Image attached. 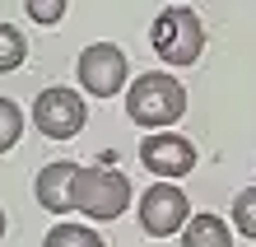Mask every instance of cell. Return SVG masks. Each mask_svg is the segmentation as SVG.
Returning a JSON list of instances; mask_svg holds the SVG:
<instances>
[{"label": "cell", "mask_w": 256, "mask_h": 247, "mask_svg": "<svg viewBox=\"0 0 256 247\" xmlns=\"http://www.w3.org/2000/svg\"><path fill=\"white\" fill-rule=\"evenodd\" d=\"M126 117L144 131H168L186 117V89L177 75H135L126 89Z\"/></svg>", "instance_id": "obj_1"}, {"label": "cell", "mask_w": 256, "mask_h": 247, "mask_svg": "<svg viewBox=\"0 0 256 247\" xmlns=\"http://www.w3.org/2000/svg\"><path fill=\"white\" fill-rule=\"evenodd\" d=\"M149 47L158 52L163 66H196L205 52V24L186 5H168L149 28Z\"/></svg>", "instance_id": "obj_2"}, {"label": "cell", "mask_w": 256, "mask_h": 247, "mask_svg": "<svg viewBox=\"0 0 256 247\" xmlns=\"http://www.w3.org/2000/svg\"><path fill=\"white\" fill-rule=\"evenodd\" d=\"M130 205V177L116 168H80L74 177V210L94 224H112L122 219Z\"/></svg>", "instance_id": "obj_3"}, {"label": "cell", "mask_w": 256, "mask_h": 247, "mask_svg": "<svg viewBox=\"0 0 256 247\" xmlns=\"http://www.w3.org/2000/svg\"><path fill=\"white\" fill-rule=\"evenodd\" d=\"M88 121V103L80 89H66V84H52L33 98V126L47 135V140H74Z\"/></svg>", "instance_id": "obj_4"}, {"label": "cell", "mask_w": 256, "mask_h": 247, "mask_svg": "<svg viewBox=\"0 0 256 247\" xmlns=\"http://www.w3.org/2000/svg\"><path fill=\"white\" fill-rule=\"evenodd\" d=\"M74 75H80V89L88 98H116L126 89V52L116 47V42H94V47H84L80 61H74Z\"/></svg>", "instance_id": "obj_5"}, {"label": "cell", "mask_w": 256, "mask_h": 247, "mask_svg": "<svg viewBox=\"0 0 256 247\" xmlns=\"http://www.w3.org/2000/svg\"><path fill=\"white\" fill-rule=\"evenodd\" d=\"M191 219V200L182 187H172L168 177H158V187H149L140 196V228L149 238H172L182 233V224Z\"/></svg>", "instance_id": "obj_6"}, {"label": "cell", "mask_w": 256, "mask_h": 247, "mask_svg": "<svg viewBox=\"0 0 256 247\" xmlns=\"http://www.w3.org/2000/svg\"><path fill=\"white\" fill-rule=\"evenodd\" d=\"M140 163L154 177L177 182V177H186L196 168V145L186 140V135H177V131H149L140 140Z\"/></svg>", "instance_id": "obj_7"}, {"label": "cell", "mask_w": 256, "mask_h": 247, "mask_svg": "<svg viewBox=\"0 0 256 247\" xmlns=\"http://www.w3.org/2000/svg\"><path fill=\"white\" fill-rule=\"evenodd\" d=\"M74 177H80V163H70V159H56L47 163L38 173V205L47 210V214H70L74 210Z\"/></svg>", "instance_id": "obj_8"}, {"label": "cell", "mask_w": 256, "mask_h": 247, "mask_svg": "<svg viewBox=\"0 0 256 247\" xmlns=\"http://www.w3.org/2000/svg\"><path fill=\"white\" fill-rule=\"evenodd\" d=\"M182 247H233V224L200 210L182 224Z\"/></svg>", "instance_id": "obj_9"}, {"label": "cell", "mask_w": 256, "mask_h": 247, "mask_svg": "<svg viewBox=\"0 0 256 247\" xmlns=\"http://www.w3.org/2000/svg\"><path fill=\"white\" fill-rule=\"evenodd\" d=\"M24 61H28V38H24V28L0 24V75H14Z\"/></svg>", "instance_id": "obj_10"}, {"label": "cell", "mask_w": 256, "mask_h": 247, "mask_svg": "<svg viewBox=\"0 0 256 247\" xmlns=\"http://www.w3.org/2000/svg\"><path fill=\"white\" fill-rule=\"evenodd\" d=\"M42 247H108L102 242L98 228H88V224H56L47 238H42Z\"/></svg>", "instance_id": "obj_11"}, {"label": "cell", "mask_w": 256, "mask_h": 247, "mask_svg": "<svg viewBox=\"0 0 256 247\" xmlns=\"http://www.w3.org/2000/svg\"><path fill=\"white\" fill-rule=\"evenodd\" d=\"M24 135V107L14 98H0V154H10Z\"/></svg>", "instance_id": "obj_12"}, {"label": "cell", "mask_w": 256, "mask_h": 247, "mask_svg": "<svg viewBox=\"0 0 256 247\" xmlns=\"http://www.w3.org/2000/svg\"><path fill=\"white\" fill-rule=\"evenodd\" d=\"M233 228L242 238H256V187H247V191L233 196Z\"/></svg>", "instance_id": "obj_13"}, {"label": "cell", "mask_w": 256, "mask_h": 247, "mask_svg": "<svg viewBox=\"0 0 256 247\" xmlns=\"http://www.w3.org/2000/svg\"><path fill=\"white\" fill-rule=\"evenodd\" d=\"M66 5H70V0H24V14L33 24H42V28H56L66 19Z\"/></svg>", "instance_id": "obj_14"}, {"label": "cell", "mask_w": 256, "mask_h": 247, "mask_svg": "<svg viewBox=\"0 0 256 247\" xmlns=\"http://www.w3.org/2000/svg\"><path fill=\"white\" fill-rule=\"evenodd\" d=\"M5 228H10V219H5V210H0V238H5Z\"/></svg>", "instance_id": "obj_15"}]
</instances>
